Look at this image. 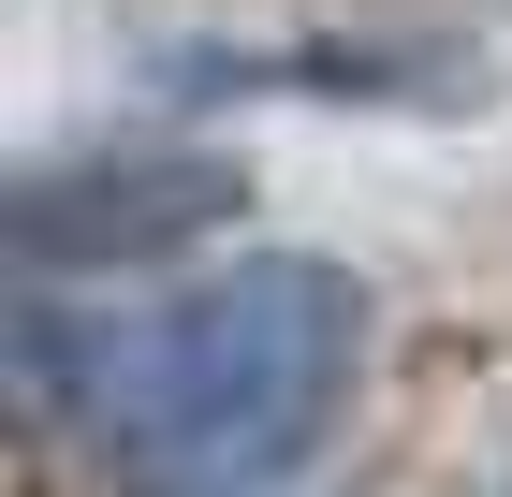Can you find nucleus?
<instances>
[{
  "mask_svg": "<svg viewBox=\"0 0 512 497\" xmlns=\"http://www.w3.org/2000/svg\"><path fill=\"white\" fill-rule=\"evenodd\" d=\"M161 103H322V117H483L498 59L454 15H381V0H308V15H220V30H147Z\"/></svg>",
  "mask_w": 512,
  "mask_h": 497,
  "instance_id": "3",
  "label": "nucleus"
},
{
  "mask_svg": "<svg viewBox=\"0 0 512 497\" xmlns=\"http://www.w3.org/2000/svg\"><path fill=\"white\" fill-rule=\"evenodd\" d=\"M381 293L337 249H220L132 322L88 424V497H278L352 424Z\"/></svg>",
  "mask_w": 512,
  "mask_h": 497,
  "instance_id": "1",
  "label": "nucleus"
},
{
  "mask_svg": "<svg viewBox=\"0 0 512 497\" xmlns=\"http://www.w3.org/2000/svg\"><path fill=\"white\" fill-rule=\"evenodd\" d=\"M235 220H249V161L205 132H74V147H30L0 191L15 278H59V293L191 278L235 249Z\"/></svg>",
  "mask_w": 512,
  "mask_h": 497,
  "instance_id": "2",
  "label": "nucleus"
},
{
  "mask_svg": "<svg viewBox=\"0 0 512 497\" xmlns=\"http://www.w3.org/2000/svg\"><path fill=\"white\" fill-rule=\"evenodd\" d=\"M118 351H132V322L103 293L15 278V307H0V439H44V454L88 468V424L118 395Z\"/></svg>",
  "mask_w": 512,
  "mask_h": 497,
  "instance_id": "4",
  "label": "nucleus"
},
{
  "mask_svg": "<svg viewBox=\"0 0 512 497\" xmlns=\"http://www.w3.org/2000/svg\"><path fill=\"white\" fill-rule=\"evenodd\" d=\"M278 497H308V483H278Z\"/></svg>",
  "mask_w": 512,
  "mask_h": 497,
  "instance_id": "5",
  "label": "nucleus"
},
{
  "mask_svg": "<svg viewBox=\"0 0 512 497\" xmlns=\"http://www.w3.org/2000/svg\"><path fill=\"white\" fill-rule=\"evenodd\" d=\"M498 497H512V483H498Z\"/></svg>",
  "mask_w": 512,
  "mask_h": 497,
  "instance_id": "6",
  "label": "nucleus"
}]
</instances>
